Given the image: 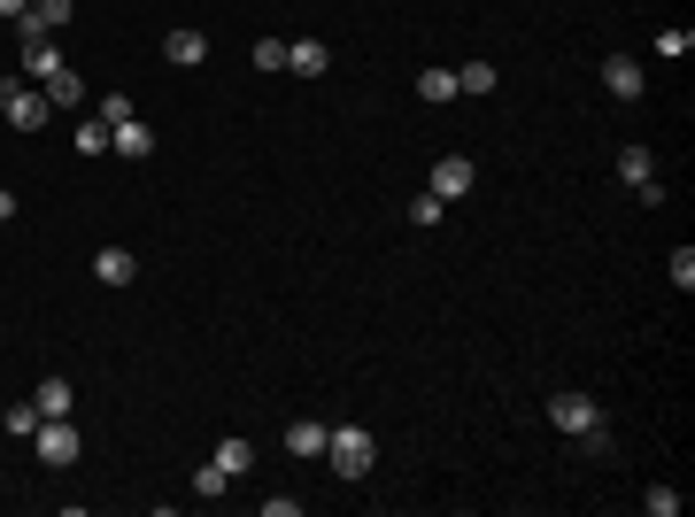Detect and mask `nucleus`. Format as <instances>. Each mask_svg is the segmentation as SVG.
Masks as SVG:
<instances>
[{"label":"nucleus","instance_id":"1a4fd4ad","mask_svg":"<svg viewBox=\"0 0 695 517\" xmlns=\"http://www.w3.org/2000/svg\"><path fill=\"white\" fill-rule=\"evenodd\" d=\"M109 155H124V162H147V155H155V132H147L139 116H124V124H109Z\"/></svg>","mask_w":695,"mask_h":517},{"label":"nucleus","instance_id":"20e7f679","mask_svg":"<svg viewBox=\"0 0 695 517\" xmlns=\"http://www.w3.org/2000/svg\"><path fill=\"white\" fill-rule=\"evenodd\" d=\"M619 179H626L642 201H664V186H657V155H649V147H619Z\"/></svg>","mask_w":695,"mask_h":517},{"label":"nucleus","instance_id":"4be33fe9","mask_svg":"<svg viewBox=\"0 0 695 517\" xmlns=\"http://www.w3.org/2000/svg\"><path fill=\"white\" fill-rule=\"evenodd\" d=\"M77 155H109V124H101V116L77 124Z\"/></svg>","mask_w":695,"mask_h":517},{"label":"nucleus","instance_id":"6e6552de","mask_svg":"<svg viewBox=\"0 0 695 517\" xmlns=\"http://www.w3.org/2000/svg\"><path fill=\"white\" fill-rule=\"evenodd\" d=\"M162 62H179V70H202L209 62V32H194V24H179L162 39Z\"/></svg>","mask_w":695,"mask_h":517},{"label":"nucleus","instance_id":"9d476101","mask_svg":"<svg viewBox=\"0 0 695 517\" xmlns=\"http://www.w3.org/2000/svg\"><path fill=\"white\" fill-rule=\"evenodd\" d=\"M286 70H294V77H325V70H332V47H325V39H286Z\"/></svg>","mask_w":695,"mask_h":517},{"label":"nucleus","instance_id":"a211bd4d","mask_svg":"<svg viewBox=\"0 0 695 517\" xmlns=\"http://www.w3.org/2000/svg\"><path fill=\"white\" fill-rule=\"evenodd\" d=\"M0 433H9V441H32V433H39V409H32V402H16L9 417H0Z\"/></svg>","mask_w":695,"mask_h":517},{"label":"nucleus","instance_id":"b1692460","mask_svg":"<svg viewBox=\"0 0 695 517\" xmlns=\"http://www.w3.org/2000/svg\"><path fill=\"white\" fill-rule=\"evenodd\" d=\"M672 286H680V294L695 286V247H672Z\"/></svg>","mask_w":695,"mask_h":517},{"label":"nucleus","instance_id":"4468645a","mask_svg":"<svg viewBox=\"0 0 695 517\" xmlns=\"http://www.w3.org/2000/svg\"><path fill=\"white\" fill-rule=\"evenodd\" d=\"M62 70V54H54V39H24V77L39 85V77H54Z\"/></svg>","mask_w":695,"mask_h":517},{"label":"nucleus","instance_id":"f257e3e1","mask_svg":"<svg viewBox=\"0 0 695 517\" xmlns=\"http://www.w3.org/2000/svg\"><path fill=\"white\" fill-rule=\"evenodd\" d=\"M325 464H332L340 479H371L379 448H371V433H364V424H332V433H325Z\"/></svg>","mask_w":695,"mask_h":517},{"label":"nucleus","instance_id":"ddd939ff","mask_svg":"<svg viewBox=\"0 0 695 517\" xmlns=\"http://www.w3.org/2000/svg\"><path fill=\"white\" fill-rule=\"evenodd\" d=\"M70 402H77V394H70V379H62V371H54V379H39V394H32V409H39V417H70Z\"/></svg>","mask_w":695,"mask_h":517},{"label":"nucleus","instance_id":"412c9836","mask_svg":"<svg viewBox=\"0 0 695 517\" xmlns=\"http://www.w3.org/2000/svg\"><path fill=\"white\" fill-rule=\"evenodd\" d=\"M247 62H255V70H286V39H255Z\"/></svg>","mask_w":695,"mask_h":517},{"label":"nucleus","instance_id":"9b49d317","mask_svg":"<svg viewBox=\"0 0 695 517\" xmlns=\"http://www.w3.org/2000/svg\"><path fill=\"white\" fill-rule=\"evenodd\" d=\"M94 279H101V286H132V279H139V255H132V247H101V255H94Z\"/></svg>","mask_w":695,"mask_h":517},{"label":"nucleus","instance_id":"f03ea898","mask_svg":"<svg viewBox=\"0 0 695 517\" xmlns=\"http://www.w3.org/2000/svg\"><path fill=\"white\" fill-rule=\"evenodd\" d=\"M32 456L47 464V471H70L77 456H85V433L70 417H39V433H32Z\"/></svg>","mask_w":695,"mask_h":517},{"label":"nucleus","instance_id":"0eeeda50","mask_svg":"<svg viewBox=\"0 0 695 517\" xmlns=\"http://www.w3.org/2000/svg\"><path fill=\"white\" fill-rule=\"evenodd\" d=\"M39 94H47V109H54V116H70V109H85V77L62 62L54 77H39Z\"/></svg>","mask_w":695,"mask_h":517},{"label":"nucleus","instance_id":"423d86ee","mask_svg":"<svg viewBox=\"0 0 695 517\" xmlns=\"http://www.w3.org/2000/svg\"><path fill=\"white\" fill-rule=\"evenodd\" d=\"M602 85H611L619 101H642V94H649V70H642L634 54H611V62H602Z\"/></svg>","mask_w":695,"mask_h":517},{"label":"nucleus","instance_id":"a878e982","mask_svg":"<svg viewBox=\"0 0 695 517\" xmlns=\"http://www.w3.org/2000/svg\"><path fill=\"white\" fill-rule=\"evenodd\" d=\"M0 16H9V24H24V16H32V0H0Z\"/></svg>","mask_w":695,"mask_h":517},{"label":"nucleus","instance_id":"f8f14e48","mask_svg":"<svg viewBox=\"0 0 695 517\" xmlns=\"http://www.w3.org/2000/svg\"><path fill=\"white\" fill-rule=\"evenodd\" d=\"M325 433H332V424H317V417H302V424H286V456H302V464H317V456H325Z\"/></svg>","mask_w":695,"mask_h":517},{"label":"nucleus","instance_id":"2eb2a0df","mask_svg":"<svg viewBox=\"0 0 695 517\" xmlns=\"http://www.w3.org/2000/svg\"><path fill=\"white\" fill-rule=\"evenodd\" d=\"M456 94H464V101H487V94H495V62H464V70H456Z\"/></svg>","mask_w":695,"mask_h":517},{"label":"nucleus","instance_id":"f3484780","mask_svg":"<svg viewBox=\"0 0 695 517\" xmlns=\"http://www.w3.org/2000/svg\"><path fill=\"white\" fill-rule=\"evenodd\" d=\"M217 471H224V479H247V471H255V448H247V441H224V448H217Z\"/></svg>","mask_w":695,"mask_h":517},{"label":"nucleus","instance_id":"7ed1b4c3","mask_svg":"<svg viewBox=\"0 0 695 517\" xmlns=\"http://www.w3.org/2000/svg\"><path fill=\"white\" fill-rule=\"evenodd\" d=\"M549 424L572 441H602V402L595 394H549Z\"/></svg>","mask_w":695,"mask_h":517},{"label":"nucleus","instance_id":"5701e85b","mask_svg":"<svg viewBox=\"0 0 695 517\" xmlns=\"http://www.w3.org/2000/svg\"><path fill=\"white\" fill-rule=\"evenodd\" d=\"M224 487H232V479H224V471H217V464H202V471H194V494H202V502H217V494H224Z\"/></svg>","mask_w":695,"mask_h":517},{"label":"nucleus","instance_id":"6ab92c4d","mask_svg":"<svg viewBox=\"0 0 695 517\" xmlns=\"http://www.w3.org/2000/svg\"><path fill=\"white\" fill-rule=\"evenodd\" d=\"M642 509L649 517H680V487H642Z\"/></svg>","mask_w":695,"mask_h":517},{"label":"nucleus","instance_id":"dca6fc26","mask_svg":"<svg viewBox=\"0 0 695 517\" xmlns=\"http://www.w3.org/2000/svg\"><path fill=\"white\" fill-rule=\"evenodd\" d=\"M417 101H432V109L456 101V70H425V77H417Z\"/></svg>","mask_w":695,"mask_h":517},{"label":"nucleus","instance_id":"39448f33","mask_svg":"<svg viewBox=\"0 0 695 517\" xmlns=\"http://www.w3.org/2000/svg\"><path fill=\"white\" fill-rule=\"evenodd\" d=\"M472 179H479L472 155H441V162H432V194H441V201H464V194H472Z\"/></svg>","mask_w":695,"mask_h":517},{"label":"nucleus","instance_id":"393cba45","mask_svg":"<svg viewBox=\"0 0 695 517\" xmlns=\"http://www.w3.org/2000/svg\"><path fill=\"white\" fill-rule=\"evenodd\" d=\"M687 47H695V32H687V24H672V32H657V54H687Z\"/></svg>","mask_w":695,"mask_h":517},{"label":"nucleus","instance_id":"aec40b11","mask_svg":"<svg viewBox=\"0 0 695 517\" xmlns=\"http://www.w3.org/2000/svg\"><path fill=\"white\" fill-rule=\"evenodd\" d=\"M441 217H449V201H441V194H417V201H410V224H425V232L441 224Z\"/></svg>","mask_w":695,"mask_h":517},{"label":"nucleus","instance_id":"bb28decb","mask_svg":"<svg viewBox=\"0 0 695 517\" xmlns=\"http://www.w3.org/2000/svg\"><path fill=\"white\" fill-rule=\"evenodd\" d=\"M9 217H16V194H9V186H0V224H9Z\"/></svg>","mask_w":695,"mask_h":517}]
</instances>
